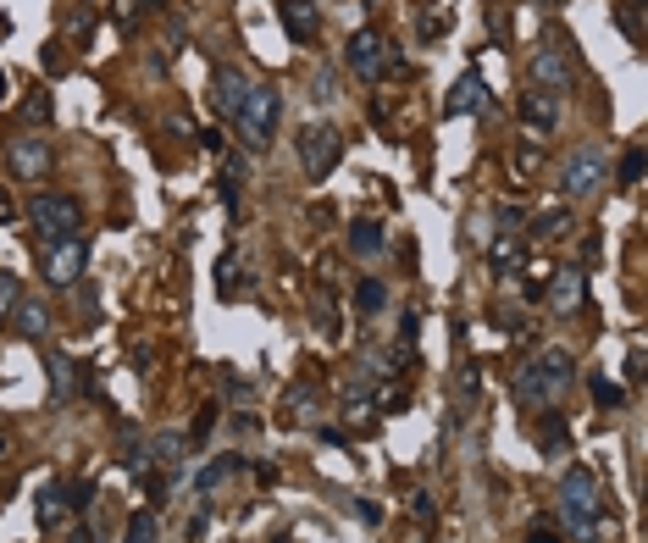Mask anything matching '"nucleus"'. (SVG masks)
I'll list each match as a JSON object with an SVG mask.
<instances>
[{
	"mask_svg": "<svg viewBox=\"0 0 648 543\" xmlns=\"http://www.w3.org/2000/svg\"><path fill=\"white\" fill-rule=\"evenodd\" d=\"M67 543H95V532H78V538H67Z\"/></svg>",
	"mask_w": 648,
	"mask_h": 543,
	"instance_id": "de8ad7c7",
	"label": "nucleus"
},
{
	"mask_svg": "<svg viewBox=\"0 0 648 543\" xmlns=\"http://www.w3.org/2000/svg\"><path fill=\"white\" fill-rule=\"evenodd\" d=\"M133 6H139V17L144 12H167V0H133Z\"/></svg>",
	"mask_w": 648,
	"mask_h": 543,
	"instance_id": "a18cd8bd",
	"label": "nucleus"
},
{
	"mask_svg": "<svg viewBox=\"0 0 648 543\" xmlns=\"http://www.w3.org/2000/svg\"><path fill=\"white\" fill-rule=\"evenodd\" d=\"M615 28L637 45L643 39V0H615Z\"/></svg>",
	"mask_w": 648,
	"mask_h": 543,
	"instance_id": "bb28decb",
	"label": "nucleus"
},
{
	"mask_svg": "<svg viewBox=\"0 0 648 543\" xmlns=\"http://www.w3.org/2000/svg\"><path fill=\"white\" fill-rule=\"evenodd\" d=\"M17 305H23V283H17V272H0V322H12Z\"/></svg>",
	"mask_w": 648,
	"mask_h": 543,
	"instance_id": "473e14b6",
	"label": "nucleus"
},
{
	"mask_svg": "<svg viewBox=\"0 0 648 543\" xmlns=\"http://www.w3.org/2000/svg\"><path fill=\"white\" fill-rule=\"evenodd\" d=\"M144 455L156 460V466H178V460L189 455V438L183 433H156L150 444H144Z\"/></svg>",
	"mask_w": 648,
	"mask_h": 543,
	"instance_id": "4be33fe9",
	"label": "nucleus"
},
{
	"mask_svg": "<svg viewBox=\"0 0 648 543\" xmlns=\"http://www.w3.org/2000/svg\"><path fill=\"white\" fill-rule=\"evenodd\" d=\"M527 73H532V89H549V95H571L576 73H571V56H565V45H554V39H543L538 50L527 56Z\"/></svg>",
	"mask_w": 648,
	"mask_h": 543,
	"instance_id": "6e6552de",
	"label": "nucleus"
},
{
	"mask_svg": "<svg viewBox=\"0 0 648 543\" xmlns=\"http://www.w3.org/2000/svg\"><path fill=\"white\" fill-rule=\"evenodd\" d=\"M488 266L493 272H499V278H516L521 266H527V239H521V233H493L488 239Z\"/></svg>",
	"mask_w": 648,
	"mask_h": 543,
	"instance_id": "dca6fc26",
	"label": "nucleus"
},
{
	"mask_svg": "<svg viewBox=\"0 0 648 543\" xmlns=\"http://www.w3.org/2000/svg\"><path fill=\"white\" fill-rule=\"evenodd\" d=\"M626 377H632V383L643 377V350H632V355H626Z\"/></svg>",
	"mask_w": 648,
	"mask_h": 543,
	"instance_id": "c03bdc74",
	"label": "nucleus"
},
{
	"mask_svg": "<svg viewBox=\"0 0 648 543\" xmlns=\"http://www.w3.org/2000/svg\"><path fill=\"white\" fill-rule=\"evenodd\" d=\"M488 111V84H482V73H460L455 89H449L444 100V117H482Z\"/></svg>",
	"mask_w": 648,
	"mask_h": 543,
	"instance_id": "2eb2a0df",
	"label": "nucleus"
},
{
	"mask_svg": "<svg viewBox=\"0 0 648 543\" xmlns=\"http://www.w3.org/2000/svg\"><path fill=\"white\" fill-rule=\"evenodd\" d=\"M45 67H50V73H61V67H67V56H61V45H45Z\"/></svg>",
	"mask_w": 648,
	"mask_h": 543,
	"instance_id": "79ce46f5",
	"label": "nucleus"
},
{
	"mask_svg": "<svg viewBox=\"0 0 648 543\" xmlns=\"http://www.w3.org/2000/svg\"><path fill=\"white\" fill-rule=\"evenodd\" d=\"M277 23L294 45H316L322 34V12H316V0H277Z\"/></svg>",
	"mask_w": 648,
	"mask_h": 543,
	"instance_id": "ddd939ff",
	"label": "nucleus"
},
{
	"mask_svg": "<svg viewBox=\"0 0 648 543\" xmlns=\"http://www.w3.org/2000/svg\"><path fill=\"white\" fill-rule=\"evenodd\" d=\"M543 300H549L554 311H576V305L588 300V272H582V266H560V272L543 283Z\"/></svg>",
	"mask_w": 648,
	"mask_h": 543,
	"instance_id": "4468645a",
	"label": "nucleus"
},
{
	"mask_svg": "<svg viewBox=\"0 0 648 543\" xmlns=\"http://www.w3.org/2000/svg\"><path fill=\"white\" fill-rule=\"evenodd\" d=\"M571 377H576V355L571 350L532 355V361L516 372V405H527V411H549V405H560V399H565Z\"/></svg>",
	"mask_w": 648,
	"mask_h": 543,
	"instance_id": "f03ea898",
	"label": "nucleus"
},
{
	"mask_svg": "<svg viewBox=\"0 0 648 543\" xmlns=\"http://www.w3.org/2000/svg\"><path fill=\"white\" fill-rule=\"evenodd\" d=\"M294 156H300V172L311 183H322L327 172L344 161V133L333 128V122H305L300 139H294Z\"/></svg>",
	"mask_w": 648,
	"mask_h": 543,
	"instance_id": "20e7f679",
	"label": "nucleus"
},
{
	"mask_svg": "<svg viewBox=\"0 0 648 543\" xmlns=\"http://www.w3.org/2000/svg\"><path fill=\"white\" fill-rule=\"evenodd\" d=\"M205 95H211V111L216 117H239L244 95H250V78L239 73V67H211V84H205Z\"/></svg>",
	"mask_w": 648,
	"mask_h": 543,
	"instance_id": "9b49d317",
	"label": "nucleus"
},
{
	"mask_svg": "<svg viewBox=\"0 0 648 543\" xmlns=\"http://www.w3.org/2000/svg\"><path fill=\"white\" fill-rule=\"evenodd\" d=\"M521 122H527L532 133H554V128H560V95H549V89H527V95H521Z\"/></svg>",
	"mask_w": 648,
	"mask_h": 543,
	"instance_id": "f3484780",
	"label": "nucleus"
},
{
	"mask_svg": "<svg viewBox=\"0 0 648 543\" xmlns=\"http://www.w3.org/2000/svg\"><path fill=\"white\" fill-rule=\"evenodd\" d=\"M532 6H538V12H560V0H532Z\"/></svg>",
	"mask_w": 648,
	"mask_h": 543,
	"instance_id": "49530a36",
	"label": "nucleus"
},
{
	"mask_svg": "<svg viewBox=\"0 0 648 543\" xmlns=\"http://www.w3.org/2000/svg\"><path fill=\"white\" fill-rule=\"evenodd\" d=\"M45 372H50V399H56V405H72V399H89V394H95V377L72 361L67 350H50V355H45Z\"/></svg>",
	"mask_w": 648,
	"mask_h": 543,
	"instance_id": "1a4fd4ad",
	"label": "nucleus"
},
{
	"mask_svg": "<svg viewBox=\"0 0 648 543\" xmlns=\"http://www.w3.org/2000/svg\"><path fill=\"white\" fill-rule=\"evenodd\" d=\"M67 510H72V499H67V488H45V494H34V521L39 527H61L67 521Z\"/></svg>",
	"mask_w": 648,
	"mask_h": 543,
	"instance_id": "aec40b11",
	"label": "nucleus"
},
{
	"mask_svg": "<svg viewBox=\"0 0 648 543\" xmlns=\"http://www.w3.org/2000/svg\"><path fill=\"white\" fill-rule=\"evenodd\" d=\"M117 460H122L128 471H144V466H150V455H144V438H139V433H122V438H117Z\"/></svg>",
	"mask_w": 648,
	"mask_h": 543,
	"instance_id": "c756f323",
	"label": "nucleus"
},
{
	"mask_svg": "<svg viewBox=\"0 0 648 543\" xmlns=\"http://www.w3.org/2000/svg\"><path fill=\"white\" fill-rule=\"evenodd\" d=\"M538 449L549 460H560L565 449H571V427H565V416L554 411V405H549V411H538Z\"/></svg>",
	"mask_w": 648,
	"mask_h": 543,
	"instance_id": "a211bd4d",
	"label": "nucleus"
},
{
	"mask_svg": "<svg viewBox=\"0 0 648 543\" xmlns=\"http://www.w3.org/2000/svg\"><path fill=\"white\" fill-rule=\"evenodd\" d=\"M12 322H17V333H23L28 338V344H39V338H50V311H45V305H17V311H12Z\"/></svg>",
	"mask_w": 648,
	"mask_h": 543,
	"instance_id": "412c9836",
	"label": "nucleus"
},
{
	"mask_svg": "<svg viewBox=\"0 0 648 543\" xmlns=\"http://www.w3.org/2000/svg\"><path fill=\"white\" fill-rule=\"evenodd\" d=\"M216 294H222V300H233V294H239V255H222V261H216Z\"/></svg>",
	"mask_w": 648,
	"mask_h": 543,
	"instance_id": "7c9ffc66",
	"label": "nucleus"
},
{
	"mask_svg": "<svg viewBox=\"0 0 648 543\" xmlns=\"http://www.w3.org/2000/svg\"><path fill=\"white\" fill-rule=\"evenodd\" d=\"M222 422V411H216V405H205L200 416H194V427H189V444H205V438H211V427Z\"/></svg>",
	"mask_w": 648,
	"mask_h": 543,
	"instance_id": "c9c22d12",
	"label": "nucleus"
},
{
	"mask_svg": "<svg viewBox=\"0 0 648 543\" xmlns=\"http://www.w3.org/2000/svg\"><path fill=\"white\" fill-rule=\"evenodd\" d=\"M410 516H416V521H438V510H432L427 494H410Z\"/></svg>",
	"mask_w": 648,
	"mask_h": 543,
	"instance_id": "58836bf2",
	"label": "nucleus"
},
{
	"mask_svg": "<svg viewBox=\"0 0 648 543\" xmlns=\"http://www.w3.org/2000/svg\"><path fill=\"white\" fill-rule=\"evenodd\" d=\"M576 228V222H571V211H565V206H549V211H538V217H532V228L527 233H521V239H538V244H549V239H560V233H571Z\"/></svg>",
	"mask_w": 648,
	"mask_h": 543,
	"instance_id": "6ab92c4d",
	"label": "nucleus"
},
{
	"mask_svg": "<svg viewBox=\"0 0 648 543\" xmlns=\"http://www.w3.org/2000/svg\"><path fill=\"white\" fill-rule=\"evenodd\" d=\"M111 23H117L122 34H133V28H139V6H133V0H117V6H111Z\"/></svg>",
	"mask_w": 648,
	"mask_h": 543,
	"instance_id": "e433bc0d",
	"label": "nucleus"
},
{
	"mask_svg": "<svg viewBox=\"0 0 648 543\" xmlns=\"http://www.w3.org/2000/svg\"><path fill=\"white\" fill-rule=\"evenodd\" d=\"M383 250V228L377 222H349V255H377Z\"/></svg>",
	"mask_w": 648,
	"mask_h": 543,
	"instance_id": "a878e982",
	"label": "nucleus"
},
{
	"mask_svg": "<svg viewBox=\"0 0 648 543\" xmlns=\"http://www.w3.org/2000/svg\"><path fill=\"white\" fill-rule=\"evenodd\" d=\"M344 67L355 78H366V84H383L388 73H399V56H394V45H388L377 28H355L349 45H344Z\"/></svg>",
	"mask_w": 648,
	"mask_h": 543,
	"instance_id": "39448f33",
	"label": "nucleus"
},
{
	"mask_svg": "<svg viewBox=\"0 0 648 543\" xmlns=\"http://www.w3.org/2000/svg\"><path fill=\"white\" fill-rule=\"evenodd\" d=\"M510 167H516V178H538V167H543V145H538V139H527V145H516V156H510Z\"/></svg>",
	"mask_w": 648,
	"mask_h": 543,
	"instance_id": "cd10ccee",
	"label": "nucleus"
},
{
	"mask_svg": "<svg viewBox=\"0 0 648 543\" xmlns=\"http://www.w3.org/2000/svg\"><path fill=\"white\" fill-rule=\"evenodd\" d=\"M0 106H6V73H0Z\"/></svg>",
	"mask_w": 648,
	"mask_h": 543,
	"instance_id": "09e8293b",
	"label": "nucleus"
},
{
	"mask_svg": "<svg viewBox=\"0 0 648 543\" xmlns=\"http://www.w3.org/2000/svg\"><path fill=\"white\" fill-rule=\"evenodd\" d=\"M50 111H56V106H50L45 89H34V100H23V117L28 122H50Z\"/></svg>",
	"mask_w": 648,
	"mask_h": 543,
	"instance_id": "4c0bfd02",
	"label": "nucleus"
},
{
	"mask_svg": "<svg viewBox=\"0 0 648 543\" xmlns=\"http://www.w3.org/2000/svg\"><path fill=\"white\" fill-rule=\"evenodd\" d=\"M277 117H283V95H277L272 84H250L239 117H233V128H239V145H244V150H266V145H272V133H277Z\"/></svg>",
	"mask_w": 648,
	"mask_h": 543,
	"instance_id": "7ed1b4c3",
	"label": "nucleus"
},
{
	"mask_svg": "<svg viewBox=\"0 0 648 543\" xmlns=\"http://www.w3.org/2000/svg\"><path fill=\"white\" fill-rule=\"evenodd\" d=\"M0 460H6V433H0Z\"/></svg>",
	"mask_w": 648,
	"mask_h": 543,
	"instance_id": "8fccbe9b",
	"label": "nucleus"
},
{
	"mask_svg": "<svg viewBox=\"0 0 648 543\" xmlns=\"http://www.w3.org/2000/svg\"><path fill=\"white\" fill-rule=\"evenodd\" d=\"M6 161H12V172L23 183L45 178V172H50V139H39V133H17L12 145H6Z\"/></svg>",
	"mask_w": 648,
	"mask_h": 543,
	"instance_id": "f8f14e48",
	"label": "nucleus"
},
{
	"mask_svg": "<svg viewBox=\"0 0 648 543\" xmlns=\"http://www.w3.org/2000/svg\"><path fill=\"white\" fill-rule=\"evenodd\" d=\"M89 266V244L84 239H61V244H45V283L50 289H72L84 278Z\"/></svg>",
	"mask_w": 648,
	"mask_h": 543,
	"instance_id": "9d476101",
	"label": "nucleus"
},
{
	"mask_svg": "<svg viewBox=\"0 0 648 543\" xmlns=\"http://www.w3.org/2000/svg\"><path fill=\"white\" fill-rule=\"evenodd\" d=\"M383 305H388L383 278H360V283H355V311H360V316H383Z\"/></svg>",
	"mask_w": 648,
	"mask_h": 543,
	"instance_id": "393cba45",
	"label": "nucleus"
},
{
	"mask_svg": "<svg viewBox=\"0 0 648 543\" xmlns=\"http://www.w3.org/2000/svg\"><path fill=\"white\" fill-rule=\"evenodd\" d=\"M0 222H17V200L6 189H0Z\"/></svg>",
	"mask_w": 648,
	"mask_h": 543,
	"instance_id": "37998d69",
	"label": "nucleus"
},
{
	"mask_svg": "<svg viewBox=\"0 0 648 543\" xmlns=\"http://www.w3.org/2000/svg\"><path fill=\"white\" fill-rule=\"evenodd\" d=\"M527 543H565V538H560L554 527H532V532H527Z\"/></svg>",
	"mask_w": 648,
	"mask_h": 543,
	"instance_id": "a19ab883",
	"label": "nucleus"
},
{
	"mask_svg": "<svg viewBox=\"0 0 648 543\" xmlns=\"http://www.w3.org/2000/svg\"><path fill=\"white\" fill-rule=\"evenodd\" d=\"M283 405H288V422H294V427H305V422H311V416H316V388L311 383H294V388H288V394H283Z\"/></svg>",
	"mask_w": 648,
	"mask_h": 543,
	"instance_id": "5701e85b",
	"label": "nucleus"
},
{
	"mask_svg": "<svg viewBox=\"0 0 648 543\" xmlns=\"http://www.w3.org/2000/svg\"><path fill=\"white\" fill-rule=\"evenodd\" d=\"M593 405H599V411H621V405H626V388L621 383H610V377H593Z\"/></svg>",
	"mask_w": 648,
	"mask_h": 543,
	"instance_id": "c85d7f7f",
	"label": "nucleus"
},
{
	"mask_svg": "<svg viewBox=\"0 0 648 543\" xmlns=\"http://www.w3.org/2000/svg\"><path fill=\"white\" fill-rule=\"evenodd\" d=\"M560 516L571 543H604V494H599V471L593 466H565L560 477Z\"/></svg>",
	"mask_w": 648,
	"mask_h": 543,
	"instance_id": "f257e3e1",
	"label": "nucleus"
},
{
	"mask_svg": "<svg viewBox=\"0 0 648 543\" xmlns=\"http://www.w3.org/2000/svg\"><path fill=\"white\" fill-rule=\"evenodd\" d=\"M604 183H610V156H604L599 145H582V150L565 156V167H560V194L565 200H593Z\"/></svg>",
	"mask_w": 648,
	"mask_h": 543,
	"instance_id": "423d86ee",
	"label": "nucleus"
},
{
	"mask_svg": "<svg viewBox=\"0 0 648 543\" xmlns=\"http://www.w3.org/2000/svg\"><path fill=\"white\" fill-rule=\"evenodd\" d=\"M28 222H34V233L45 244H61V239H78V228H84V211H78V200L72 194H34V211H28Z\"/></svg>",
	"mask_w": 648,
	"mask_h": 543,
	"instance_id": "0eeeda50",
	"label": "nucleus"
},
{
	"mask_svg": "<svg viewBox=\"0 0 648 543\" xmlns=\"http://www.w3.org/2000/svg\"><path fill=\"white\" fill-rule=\"evenodd\" d=\"M637 183H643V145H632L621 156V189H637Z\"/></svg>",
	"mask_w": 648,
	"mask_h": 543,
	"instance_id": "f704fd0d",
	"label": "nucleus"
},
{
	"mask_svg": "<svg viewBox=\"0 0 648 543\" xmlns=\"http://www.w3.org/2000/svg\"><path fill=\"white\" fill-rule=\"evenodd\" d=\"M482 394V372H477V366H460V372H455V399H460V411H466V405H471V399H477Z\"/></svg>",
	"mask_w": 648,
	"mask_h": 543,
	"instance_id": "2f4dec72",
	"label": "nucleus"
},
{
	"mask_svg": "<svg viewBox=\"0 0 648 543\" xmlns=\"http://www.w3.org/2000/svg\"><path fill=\"white\" fill-rule=\"evenodd\" d=\"M122 543H156V516H150V510L128 516V532H122Z\"/></svg>",
	"mask_w": 648,
	"mask_h": 543,
	"instance_id": "72a5a7b5",
	"label": "nucleus"
},
{
	"mask_svg": "<svg viewBox=\"0 0 648 543\" xmlns=\"http://www.w3.org/2000/svg\"><path fill=\"white\" fill-rule=\"evenodd\" d=\"M444 28H449V17H444V12H438V17H432V12L421 17V34H427V39H432V34H444Z\"/></svg>",
	"mask_w": 648,
	"mask_h": 543,
	"instance_id": "ea45409f",
	"label": "nucleus"
},
{
	"mask_svg": "<svg viewBox=\"0 0 648 543\" xmlns=\"http://www.w3.org/2000/svg\"><path fill=\"white\" fill-rule=\"evenodd\" d=\"M239 466H244L239 455H222V460H211V466H205L200 477H194V494H211V488H222V483H228V477H233V471H239Z\"/></svg>",
	"mask_w": 648,
	"mask_h": 543,
	"instance_id": "b1692460",
	"label": "nucleus"
}]
</instances>
